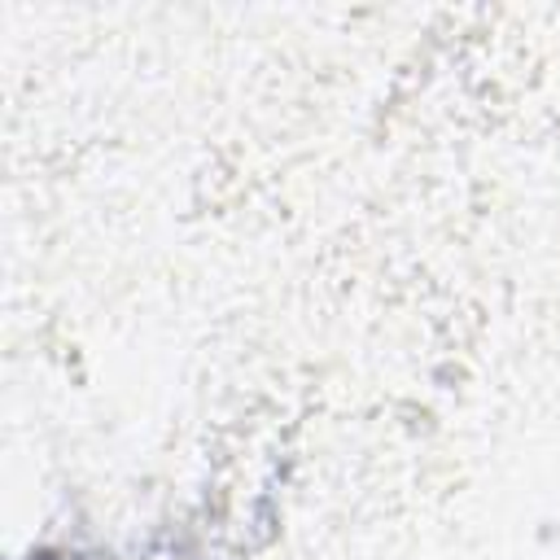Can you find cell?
<instances>
[{
    "instance_id": "cell-1",
    "label": "cell",
    "mask_w": 560,
    "mask_h": 560,
    "mask_svg": "<svg viewBox=\"0 0 560 560\" xmlns=\"http://www.w3.org/2000/svg\"><path fill=\"white\" fill-rule=\"evenodd\" d=\"M26 560H96V556H79V551H31Z\"/></svg>"
}]
</instances>
